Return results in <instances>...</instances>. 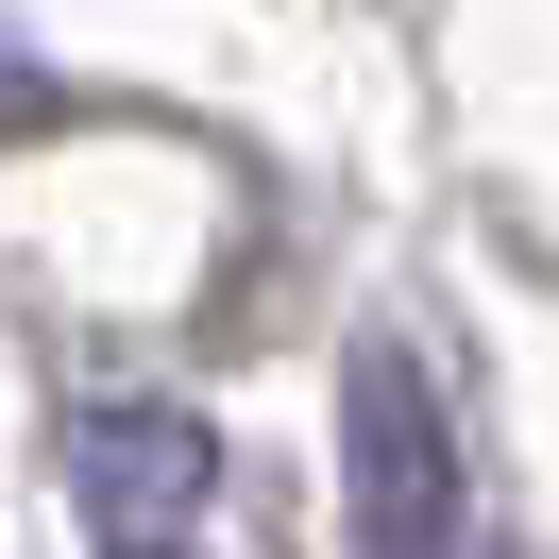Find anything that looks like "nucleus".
<instances>
[{
  "label": "nucleus",
  "mask_w": 559,
  "mask_h": 559,
  "mask_svg": "<svg viewBox=\"0 0 559 559\" xmlns=\"http://www.w3.org/2000/svg\"><path fill=\"white\" fill-rule=\"evenodd\" d=\"M35 103H51V69H35V35L0 17V119H35Z\"/></svg>",
  "instance_id": "nucleus-3"
},
{
  "label": "nucleus",
  "mask_w": 559,
  "mask_h": 559,
  "mask_svg": "<svg viewBox=\"0 0 559 559\" xmlns=\"http://www.w3.org/2000/svg\"><path fill=\"white\" fill-rule=\"evenodd\" d=\"M340 543L356 559H475V475H457L441 373L407 340H356V373H340Z\"/></svg>",
  "instance_id": "nucleus-1"
},
{
  "label": "nucleus",
  "mask_w": 559,
  "mask_h": 559,
  "mask_svg": "<svg viewBox=\"0 0 559 559\" xmlns=\"http://www.w3.org/2000/svg\"><path fill=\"white\" fill-rule=\"evenodd\" d=\"M69 509L103 559H204V509H221V424L204 407H69Z\"/></svg>",
  "instance_id": "nucleus-2"
}]
</instances>
